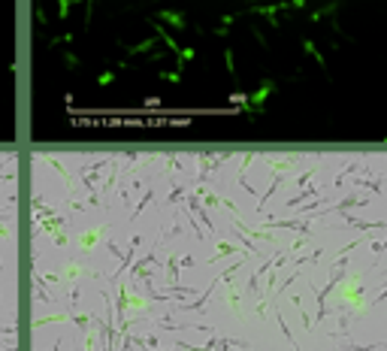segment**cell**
<instances>
[{
	"mask_svg": "<svg viewBox=\"0 0 387 351\" xmlns=\"http://www.w3.org/2000/svg\"><path fill=\"white\" fill-rule=\"evenodd\" d=\"M272 91H275V82H272V79H263V82H260V88L254 91V97H251V106H248V115H251V118L257 115V109L266 103V97L272 94Z\"/></svg>",
	"mask_w": 387,
	"mask_h": 351,
	"instance_id": "obj_1",
	"label": "cell"
},
{
	"mask_svg": "<svg viewBox=\"0 0 387 351\" xmlns=\"http://www.w3.org/2000/svg\"><path fill=\"white\" fill-rule=\"evenodd\" d=\"M218 285H221V279H212L203 297H197L193 303H185V306H179V309H182V312H206V306H209V300H212V294H215V287Z\"/></svg>",
	"mask_w": 387,
	"mask_h": 351,
	"instance_id": "obj_2",
	"label": "cell"
},
{
	"mask_svg": "<svg viewBox=\"0 0 387 351\" xmlns=\"http://www.w3.org/2000/svg\"><path fill=\"white\" fill-rule=\"evenodd\" d=\"M191 209L200 215V221L206 224V236H218V224L212 221V215H209V209H206V206H200V200H197V197H191Z\"/></svg>",
	"mask_w": 387,
	"mask_h": 351,
	"instance_id": "obj_3",
	"label": "cell"
},
{
	"mask_svg": "<svg viewBox=\"0 0 387 351\" xmlns=\"http://www.w3.org/2000/svg\"><path fill=\"white\" fill-rule=\"evenodd\" d=\"M230 255H242V245H233V242H218V249L212 252V257L206 260V263H215V260H221V257H230Z\"/></svg>",
	"mask_w": 387,
	"mask_h": 351,
	"instance_id": "obj_4",
	"label": "cell"
},
{
	"mask_svg": "<svg viewBox=\"0 0 387 351\" xmlns=\"http://www.w3.org/2000/svg\"><path fill=\"white\" fill-rule=\"evenodd\" d=\"M272 315H275V321H278V330H282V336L290 342V348H296L299 351V345H296V339L290 336V327H288V321H285V315H282V309H272Z\"/></svg>",
	"mask_w": 387,
	"mask_h": 351,
	"instance_id": "obj_5",
	"label": "cell"
},
{
	"mask_svg": "<svg viewBox=\"0 0 387 351\" xmlns=\"http://www.w3.org/2000/svg\"><path fill=\"white\" fill-rule=\"evenodd\" d=\"M366 242H369V249H372V255H375V266H378V257L387 252V236H381V239H372V236H369Z\"/></svg>",
	"mask_w": 387,
	"mask_h": 351,
	"instance_id": "obj_6",
	"label": "cell"
},
{
	"mask_svg": "<svg viewBox=\"0 0 387 351\" xmlns=\"http://www.w3.org/2000/svg\"><path fill=\"white\" fill-rule=\"evenodd\" d=\"M158 18H163V22H169L173 28H185V18H182L179 12H169V9H163V12H158Z\"/></svg>",
	"mask_w": 387,
	"mask_h": 351,
	"instance_id": "obj_7",
	"label": "cell"
},
{
	"mask_svg": "<svg viewBox=\"0 0 387 351\" xmlns=\"http://www.w3.org/2000/svg\"><path fill=\"white\" fill-rule=\"evenodd\" d=\"M312 194H315V188H306V191H299L296 197H290V200H285V209H290V206H299V203H303V200H309Z\"/></svg>",
	"mask_w": 387,
	"mask_h": 351,
	"instance_id": "obj_8",
	"label": "cell"
},
{
	"mask_svg": "<svg viewBox=\"0 0 387 351\" xmlns=\"http://www.w3.org/2000/svg\"><path fill=\"white\" fill-rule=\"evenodd\" d=\"M303 49H306V52H309V55H315V61H318V64L324 67V58H321V52H318V49H315V43H312V39H303Z\"/></svg>",
	"mask_w": 387,
	"mask_h": 351,
	"instance_id": "obj_9",
	"label": "cell"
},
{
	"mask_svg": "<svg viewBox=\"0 0 387 351\" xmlns=\"http://www.w3.org/2000/svg\"><path fill=\"white\" fill-rule=\"evenodd\" d=\"M230 103H233V106H239V103L248 106V94H245V91H233V94H230Z\"/></svg>",
	"mask_w": 387,
	"mask_h": 351,
	"instance_id": "obj_10",
	"label": "cell"
},
{
	"mask_svg": "<svg viewBox=\"0 0 387 351\" xmlns=\"http://www.w3.org/2000/svg\"><path fill=\"white\" fill-rule=\"evenodd\" d=\"M354 188H360V191H363V188H369V191L381 194V188H378V182H363V179H357V182H354Z\"/></svg>",
	"mask_w": 387,
	"mask_h": 351,
	"instance_id": "obj_11",
	"label": "cell"
},
{
	"mask_svg": "<svg viewBox=\"0 0 387 351\" xmlns=\"http://www.w3.org/2000/svg\"><path fill=\"white\" fill-rule=\"evenodd\" d=\"M70 3H76V0H58V15L67 18V12H70Z\"/></svg>",
	"mask_w": 387,
	"mask_h": 351,
	"instance_id": "obj_12",
	"label": "cell"
},
{
	"mask_svg": "<svg viewBox=\"0 0 387 351\" xmlns=\"http://www.w3.org/2000/svg\"><path fill=\"white\" fill-rule=\"evenodd\" d=\"M224 64H227V70H230V73H236V67H233V52H230V49L224 52Z\"/></svg>",
	"mask_w": 387,
	"mask_h": 351,
	"instance_id": "obj_13",
	"label": "cell"
},
{
	"mask_svg": "<svg viewBox=\"0 0 387 351\" xmlns=\"http://www.w3.org/2000/svg\"><path fill=\"white\" fill-rule=\"evenodd\" d=\"M152 49V39H145V43H139V46H133L130 52H148Z\"/></svg>",
	"mask_w": 387,
	"mask_h": 351,
	"instance_id": "obj_14",
	"label": "cell"
},
{
	"mask_svg": "<svg viewBox=\"0 0 387 351\" xmlns=\"http://www.w3.org/2000/svg\"><path fill=\"white\" fill-rule=\"evenodd\" d=\"M112 79H115V76H112V73H103V76H100V85H109V82H112Z\"/></svg>",
	"mask_w": 387,
	"mask_h": 351,
	"instance_id": "obj_15",
	"label": "cell"
},
{
	"mask_svg": "<svg viewBox=\"0 0 387 351\" xmlns=\"http://www.w3.org/2000/svg\"><path fill=\"white\" fill-rule=\"evenodd\" d=\"M290 3H293V6H306V0H290Z\"/></svg>",
	"mask_w": 387,
	"mask_h": 351,
	"instance_id": "obj_16",
	"label": "cell"
}]
</instances>
